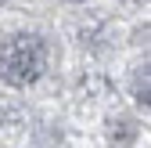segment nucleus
<instances>
[{
  "instance_id": "obj_1",
  "label": "nucleus",
  "mask_w": 151,
  "mask_h": 148,
  "mask_svg": "<svg viewBox=\"0 0 151 148\" xmlns=\"http://www.w3.org/2000/svg\"><path fill=\"white\" fill-rule=\"evenodd\" d=\"M47 40L36 33H14L0 44V80L11 87H29L47 72Z\"/></svg>"
},
{
  "instance_id": "obj_2",
  "label": "nucleus",
  "mask_w": 151,
  "mask_h": 148,
  "mask_svg": "<svg viewBox=\"0 0 151 148\" xmlns=\"http://www.w3.org/2000/svg\"><path fill=\"white\" fill-rule=\"evenodd\" d=\"M76 4H79V0H76Z\"/></svg>"
}]
</instances>
